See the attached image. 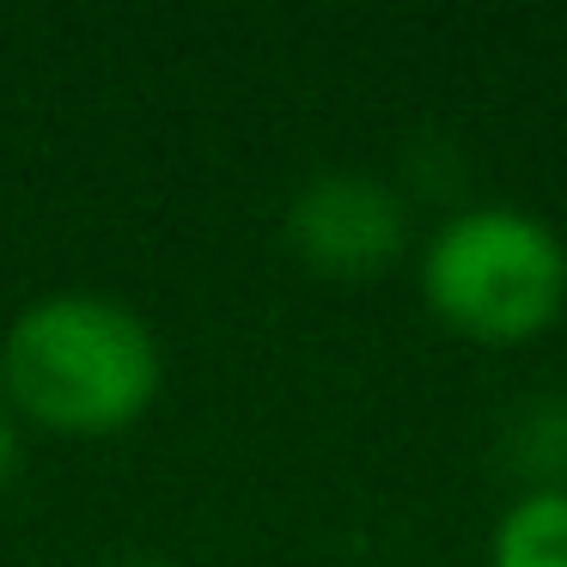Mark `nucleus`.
<instances>
[{
  "instance_id": "7",
  "label": "nucleus",
  "mask_w": 567,
  "mask_h": 567,
  "mask_svg": "<svg viewBox=\"0 0 567 567\" xmlns=\"http://www.w3.org/2000/svg\"><path fill=\"white\" fill-rule=\"evenodd\" d=\"M116 567H177V561H116Z\"/></svg>"
},
{
  "instance_id": "6",
  "label": "nucleus",
  "mask_w": 567,
  "mask_h": 567,
  "mask_svg": "<svg viewBox=\"0 0 567 567\" xmlns=\"http://www.w3.org/2000/svg\"><path fill=\"white\" fill-rule=\"evenodd\" d=\"M19 470H25V421H19L13 403L0 396V494L19 482Z\"/></svg>"
},
{
  "instance_id": "4",
  "label": "nucleus",
  "mask_w": 567,
  "mask_h": 567,
  "mask_svg": "<svg viewBox=\"0 0 567 567\" xmlns=\"http://www.w3.org/2000/svg\"><path fill=\"white\" fill-rule=\"evenodd\" d=\"M488 567H567V488H518L494 518Z\"/></svg>"
},
{
  "instance_id": "5",
  "label": "nucleus",
  "mask_w": 567,
  "mask_h": 567,
  "mask_svg": "<svg viewBox=\"0 0 567 567\" xmlns=\"http://www.w3.org/2000/svg\"><path fill=\"white\" fill-rule=\"evenodd\" d=\"M506 464L525 488H567V403L543 396L506 427Z\"/></svg>"
},
{
  "instance_id": "3",
  "label": "nucleus",
  "mask_w": 567,
  "mask_h": 567,
  "mask_svg": "<svg viewBox=\"0 0 567 567\" xmlns=\"http://www.w3.org/2000/svg\"><path fill=\"white\" fill-rule=\"evenodd\" d=\"M287 245L323 281H372L409 250V208L372 172H318L287 202Z\"/></svg>"
},
{
  "instance_id": "1",
  "label": "nucleus",
  "mask_w": 567,
  "mask_h": 567,
  "mask_svg": "<svg viewBox=\"0 0 567 567\" xmlns=\"http://www.w3.org/2000/svg\"><path fill=\"white\" fill-rule=\"evenodd\" d=\"M165 384L153 323L111 293H43L0 336V396L25 427L111 440L135 427Z\"/></svg>"
},
{
  "instance_id": "2",
  "label": "nucleus",
  "mask_w": 567,
  "mask_h": 567,
  "mask_svg": "<svg viewBox=\"0 0 567 567\" xmlns=\"http://www.w3.org/2000/svg\"><path fill=\"white\" fill-rule=\"evenodd\" d=\"M421 306L482 348H525L567 311V245L549 220L506 202L457 208L415 250Z\"/></svg>"
}]
</instances>
